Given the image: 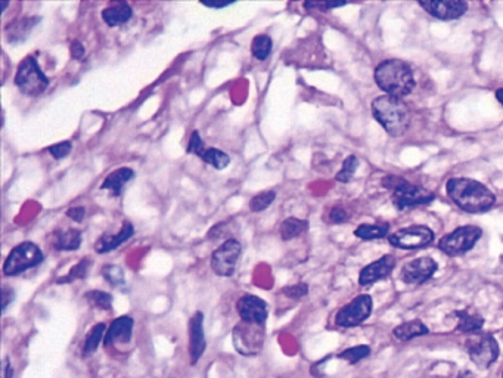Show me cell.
I'll list each match as a JSON object with an SVG mask.
<instances>
[{
  "label": "cell",
  "instance_id": "ee69618b",
  "mask_svg": "<svg viewBox=\"0 0 503 378\" xmlns=\"http://www.w3.org/2000/svg\"><path fill=\"white\" fill-rule=\"evenodd\" d=\"M14 298H15L14 290L8 288V287H4V290H2V312H6L9 303L14 302Z\"/></svg>",
  "mask_w": 503,
  "mask_h": 378
},
{
  "label": "cell",
  "instance_id": "8992f818",
  "mask_svg": "<svg viewBox=\"0 0 503 378\" xmlns=\"http://www.w3.org/2000/svg\"><path fill=\"white\" fill-rule=\"evenodd\" d=\"M482 235L481 228L474 226V225H467V226H459L446 236H443L438 248L448 254V256H462L474 248V246L480 241V238Z\"/></svg>",
  "mask_w": 503,
  "mask_h": 378
},
{
  "label": "cell",
  "instance_id": "1f68e13d",
  "mask_svg": "<svg viewBox=\"0 0 503 378\" xmlns=\"http://www.w3.org/2000/svg\"><path fill=\"white\" fill-rule=\"evenodd\" d=\"M369 355H371V347L366 345H360V346H354V347H350L344 352H341L338 355V357L343 361H347L350 365H354L359 361L365 359V357H368Z\"/></svg>",
  "mask_w": 503,
  "mask_h": 378
},
{
  "label": "cell",
  "instance_id": "9a60e30c",
  "mask_svg": "<svg viewBox=\"0 0 503 378\" xmlns=\"http://www.w3.org/2000/svg\"><path fill=\"white\" fill-rule=\"evenodd\" d=\"M419 6L431 16L445 19V21L464 16L468 11V4L464 0H428V2H419Z\"/></svg>",
  "mask_w": 503,
  "mask_h": 378
},
{
  "label": "cell",
  "instance_id": "83f0119b",
  "mask_svg": "<svg viewBox=\"0 0 503 378\" xmlns=\"http://www.w3.org/2000/svg\"><path fill=\"white\" fill-rule=\"evenodd\" d=\"M38 21V18H26L21 19L19 23H15L12 26L8 27V31L12 30V34L8 36V41L11 43H15L18 41H24L26 34H28V31L34 27V24Z\"/></svg>",
  "mask_w": 503,
  "mask_h": 378
},
{
  "label": "cell",
  "instance_id": "d6986e66",
  "mask_svg": "<svg viewBox=\"0 0 503 378\" xmlns=\"http://www.w3.org/2000/svg\"><path fill=\"white\" fill-rule=\"evenodd\" d=\"M134 235V228L130 222H125L122 226V231L115 235H102L97 240V243L95 244V250L99 254H105L110 253L112 250H115L117 247H120L122 244H125L126 241H129L130 238Z\"/></svg>",
  "mask_w": 503,
  "mask_h": 378
},
{
  "label": "cell",
  "instance_id": "836d02e7",
  "mask_svg": "<svg viewBox=\"0 0 503 378\" xmlns=\"http://www.w3.org/2000/svg\"><path fill=\"white\" fill-rule=\"evenodd\" d=\"M275 198H276V192L275 191L261 192V194L255 195L253 200L250 201V209H251V211H255V213L265 211L266 209H269L273 204Z\"/></svg>",
  "mask_w": 503,
  "mask_h": 378
},
{
  "label": "cell",
  "instance_id": "52a82bcc",
  "mask_svg": "<svg viewBox=\"0 0 503 378\" xmlns=\"http://www.w3.org/2000/svg\"><path fill=\"white\" fill-rule=\"evenodd\" d=\"M470 359L480 368L486 369L499 357V345L496 338L489 332H475L471 334L465 342Z\"/></svg>",
  "mask_w": 503,
  "mask_h": 378
},
{
  "label": "cell",
  "instance_id": "44dd1931",
  "mask_svg": "<svg viewBox=\"0 0 503 378\" xmlns=\"http://www.w3.org/2000/svg\"><path fill=\"white\" fill-rule=\"evenodd\" d=\"M52 246L59 251H75L82 246V232L78 229H61L52 235Z\"/></svg>",
  "mask_w": 503,
  "mask_h": 378
},
{
  "label": "cell",
  "instance_id": "484cf974",
  "mask_svg": "<svg viewBox=\"0 0 503 378\" xmlns=\"http://www.w3.org/2000/svg\"><path fill=\"white\" fill-rule=\"evenodd\" d=\"M309 228V222L307 221H301V219L297 217H288L280 225V238H282L284 241H290L294 240L295 236H300L305 231H307Z\"/></svg>",
  "mask_w": 503,
  "mask_h": 378
},
{
  "label": "cell",
  "instance_id": "d4e9b609",
  "mask_svg": "<svg viewBox=\"0 0 503 378\" xmlns=\"http://www.w3.org/2000/svg\"><path fill=\"white\" fill-rule=\"evenodd\" d=\"M390 231V225L388 224H364L360 225L359 228H356L354 235L360 240L365 241H372V240H381V238H384L388 235Z\"/></svg>",
  "mask_w": 503,
  "mask_h": 378
},
{
  "label": "cell",
  "instance_id": "f6af8a7d",
  "mask_svg": "<svg viewBox=\"0 0 503 378\" xmlns=\"http://www.w3.org/2000/svg\"><path fill=\"white\" fill-rule=\"evenodd\" d=\"M70 51H71V56H73L74 59H80V58H83V55H85V46H83L82 43H80V42H77V41H74V42L71 43Z\"/></svg>",
  "mask_w": 503,
  "mask_h": 378
},
{
  "label": "cell",
  "instance_id": "4316f807",
  "mask_svg": "<svg viewBox=\"0 0 503 378\" xmlns=\"http://www.w3.org/2000/svg\"><path fill=\"white\" fill-rule=\"evenodd\" d=\"M272 48H273V42L268 34L255 36L251 42V53L257 59H260V61H265V59L269 58V55L272 53Z\"/></svg>",
  "mask_w": 503,
  "mask_h": 378
},
{
  "label": "cell",
  "instance_id": "f907efd6",
  "mask_svg": "<svg viewBox=\"0 0 503 378\" xmlns=\"http://www.w3.org/2000/svg\"><path fill=\"white\" fill-rule=\"evenodd\" d=\"M502 378H503V377H502Z\"/></svg>",
  "mask_w": 503,
  "mask_h": 378
},
{
  "label": "cell",
  "instance_id": "3957f363",
  "mask_svg": "<svg viewBox=\"0 0 503 378\" xmlns=\"http://www.w3.org/2000/svg\"><path fill=\"white\" fill-rule=\"evenodd\" d=\"M371 111L375 120L384 130L394 137L403 136L411 126V111L408 105L398 98L388 95L374 99Z\"/></svg>",
  "mask_w": 503,
  "mask_h": 378
},
{
  "label": "cell",
  "instance_id": "5b68a950",
  "mask_svg": "<svg viewBox=\"0 0 503 378\" xmlns=\"http://www.w3.org/2000/svg\"><path fill=\"white\" fill-rule=\"evenodd\" d=\"M43 253L36 246L34 243L26 241L18 244L9 256L6 257L5 265H4V273L5 276H16L19 273H23L31 268L38 266L43 262Z\"/></svg>",
  "mask_w": 503,
  "mask_h": 378
},
{
  "label": "cell",
  "instance_id": "cb8c5ba5",
  "mask_svg": "<svg viewBox=\"0 0 503 378\" xmlns=\"http://www.w3.org/2000/svg\"><path fill=\"white\" fill-rule=\"evenodd\" d=\"M428 332H430L428 327L419 320H413V321L401 324V325L396 327L393 331L394 337H397L398 340H403V342H409V340H412V338H416L420 335H427Z\"/></svg>",
  "mask_w": 503,
  "mask_h": 378
},
{
  "label": "cell",
  "instance_id": "f1b7e54d",
  "mask_svg": "<svg viewBox=\"0 0 503 378\" xmlns=\"http://www.w3.org/2000/svg\"><path fill=\"white\" fill-rule=\"evenodd\" d=\"M203 162L217 170H223L231 164V157L217 148H208L203 155Z\"/></svg>",
  "mask_w": 503,
  "mask_h": 378
},
{
  "label": "cell",
  "instance_id": "f546056e",
  "mask_svg": "<svg viewBox=\"0 0 503 378\" xmlns=\"http://www.w3.org/2000/svg\"><path fill=\"white\" fill-rule=\"evenodd\" d=\"M85 297H86V302L92 308H97V309H102V310H111V308H112V295L105 291L92 290V291H88Z\"/></svg>",
  "mask_w": 503,
  "mask_h": 378
},
{
  "label": "cell",
  "instance_id": "bcb514c9",
  "mask_svg": "<svg viewBox=\"0 0 503 378\" xmlns=\"http://www.w3.org/2000/svg\"><path fill=\"white\" fill-rule=\"evenodd\" d=\"M2 372H4V378H12V377H14V369H12L11 364H9V359H8V357H5V359H4Z\"/></svg>",
  "mask_w": 503,
  "mask_h": 378
},
{
  "label": "cell",
  "instance_id": "603a6c76",
  "mask_svg": "<svg viewBox=\"0 0 503 378\" xmlns=\"http://www.w3.org/2000/svg\"><path fill=\"white\" fill-rule=\"evenodd\" d=\"M455 315L457 316V330L460 332H467V334H475L480 332L485 327V317L478 313H471L468 310H457L455 312Z\"/></svg>",
  "mask_w": 503,
  "mask_h": 378
},
{
  "label": "cell",
  "instance_id": "ffe728a7",
  "mask_svg": "<svg viewBox=\"0 0 503 378\" xmlns=\"http://www.w3.org/2000/svg\"><path fill=\"white\" fill-rule=\"evenodd\" d=\"M133 177H134V172L132 169L129 167L117 169L105 177V181L102 182V185H100V189L108 191L112 196H120L123 192L125 185L130 182Z\"/></svg>",
  "mask_w": 503,
  "mask_h": 378
},
{
  "label": "cell",
  "instance_id": "7a4b0ae2",
  "mask_svg": "<svg viewBox=\"0 0 503 378\" xmlns=\"http://www.w3.org/2000/svg\"><path fill=\"white\" fill-rule=\"evenodd\" d=\"M375 82L388 96L405 98L415 89V77L411 65L401 59H386L374 73Z\"/></svg>",
  "mask_w": 503,
  "mask_h": 378
},
{
  "label": "cell",
  "instance_id": "ba28073f",
  "mask_svg": "<svg viewBox=\"0 0 503 378\" xmlns=\"http://www.w3.org/2000/svg\"><path fill=\"white\" fill-rule=\"evenodd\" d=\"M265 325L240 321L233 328V346L243 356H255L265 342Z\"/></svg>",
  "mask_w": 503,
  "mask_h": 378
},
{
  "label": "cell",
  "instance_id": "9c48e42d",
  "mask_svg": "<svg viewBox=\"0 0 503 378\" xmlns=\"http://www.w3.org/2000/svg\"><path fill=\"white\" fill-rule=\"evenodd\" d=\"M388 241L393 247L400 250H418L434 241V232L425 225H412L391 233Z\"/></svg>",
  "mask_w": 503,
  "mask_h": 378
},
{
  "label": "cell",
  "instance_id": "d6a6232c",
  "mask_svg": "<svg viewBox=\"0 0 503 378\" xmlns=\"http://www.w3.org/2000/svg\"><path fill=\"white\" fill-rule=\"evenodd\" d=\"M357 167H359L357 157L356 155H349L344 160V163H343V167H341V170L337 173L335 179L341 184H349L353 179Z\"/></svg>",
  "mask_w": 503,
  "mask_h": 378
},
{
  "label": "cell",
  "instance_id": "681fc988",
  "mask_svg": "<svg viewBox=\"0 0 503 378\" xmlns=\"http://www.w3.org/2000/svg\"><path fill=\"white\" fill-rule=\"evenodd\" d=\"M457 378H475L470 371H462L459 375H457Z\"/></svg>",
  "mask_w": 503,
  "mask_h": 378
},
{
  "label": "cell",
  "instance_id": "60d3db41",
  "mask_svg": "<svg viewBox=\"0 0 503 378\" xmlns=\"http://www.w3.org/2000/svg\"><path fill=\"white\" fill-rule=\"evenodd\" d=\"M405 182H406V179H403L401 176H386L384 179H382V185H384L388 189H391V191H396L398 187H401Z\"/></svg>",
  "mask_w": 503,
  "mask_h": 378
},
{
  "label": "cell",
  "instance_id": "7c38bea8",
  "mask_svg": "<svg viewBox=\"0 0 503 378\" xmlns=\"http://www.w3.org/2000/svg\"><path fill=\"white\" fill-rule=\"evenodd\" d=\"M435 198V194L425 189L424 187H418L411 182H405L401 187H398L396 191H393V204L396 209L403 210L408 207L413 206H420V204H428Z\"/></svg>",
  "mask_w": 503,
  "mask_h": 378
},
{
  "label": "cell",
  "instance_id": "7402d4cb",
  "mask_svg": "<svg viewBox=\"0 0 503 378\" xmlns=\"http://www.w3.org/2000/svg\"><path fill=\"white\" fill-rule=\"evenodd\" d=\"M133 16V9L126 2H115L102 11V19L108 27H117L127 23Z\"/></svg>",
  "mask_w": 503,
  "mask_h": 378
},
{
  "label": "cell",
  "instance_id": "7dc6e473",
  "mask_svg": "<svg viewBox=\"0 0 503 378\" xmlns=\"http://www.w3.org/2000/svg\"><path fill=\"white\" fill-rule=\"evenodd\" d=\"M204 6H207V8H213V9H223V8H228V6H231L232 4H203Z\"/></svg>",
  "mask_w": 503,
  "mask_h": 378
},
{
  "label": "cell",
  "instance_id": "e0dca14e",
  "mask_svg": "<svg viewBox=\"0 0 503 378\" xmlns=\"http://www.w3.org/2000/svg\"><path fill=\"white\" fill-rule=\"evenodd\" d=\"M206 347L207 342L204 334V315L203 312H195L189 321V355L194 365L203 357Z\"/></svg>",
  "mask_w": 503,
  "mask_h": 378
},
{
  "label": "cell",
  "instance_id": "ac0fdd59",
  "mask_svg": "<svg viewBox=\"0 0 503 378\" xmlns=\"http://www.w3.org/2000/svg\"><path fill=\"white\" fill-rule=\"evenodd\" d=\"M134 321L130 316H120L110 325L107 330L104 343L105 346H111L114 343H129L132 338Z\"/></svg>",
  "mask_w": 503,
  "mask_h": 378
},
{
  "label": "cell",
  "instance_id": "f35d334b",
  "mask_svg": "<svg viewBox=\"0 0 503 378\" xmlns=\"http://www.w3.org/2000/svg\"><path fill=\"white\" fill-rule=\"evenodd\" d=\"M282 293L290 297V298H294V300H298V298L301 297H305L309 294V285L305 284V283H300V284H295V285H290V287H285L282 290Z\"/></svg>",
  "mask_w": 503,
  "mask_h": 378
},
{
  "label": "cell",
  "instance_id": "d590c367",
  "mask_svg": "<svg viewBox=\"0 0 503 378\" xmlns=\"http://www.w3.org/2000/svg\"><path fill=\"white\" fill-rule=\"evenodd\" d=\"M102 275L105 280L112 285V287H117V285H123L125 284V275H123V271L120 269L118 266H104L102 268Z\"/></svg>",
  "mask_w": 503,
  "mask_h": 378
},
{
  "label": "cell",
  "instance_id": "2e32d148",
  "mask_svg": "<svg viewBox=\"0 0 503 378\" xmlns=\"http://www.w3.org/2000/svg\"><path fill=\"white\" fill-rule=\"evenodd\" d=\"M394 268H396V257L391 254L382 256L381 258H378V261L369 263L368 266L361 269L359 275V284L361 287L374 285L375 283L390 276Z\"/></svg>",
  "mask_w": 503,
  "mask_h": 378
},
{
  "label": "cell",
  "instance_id": "30bf717a",
  "mask_svg": "<svg viewBox=\"0 0 503 378\" xmlns=\"http://www.w3.org/2000/svg\"><path fill=\"white\" fill-rule=\"evenodd\" d=\"M374 300L368 294L357 295L344 308H341L335 316V324L343 328H351L364 324L372 313Z\"/></svg>",
  "mask_w": 503,
  "mask_h": 378
},
{
  "label": "cell",
  "instance_id": "e575fe53",
  "mask_svg": "<svg viewBox=\"0 0 503 378\" xmlns=\"http://www.w3.org/2000/svg\"><path fill=\"white\" fill-rule=\"evenodd\" d=\"M89 268H90V262H89V258H83L82 262L77 263L67 276L61 278V280H58V284H64V283H70V281H74V280H82V278H86L88 276V272H89Z\"/></svg>",
  "mask_w": 503,
  "mask_h": 378
},
{
  "label": "cell",
  "instance_id": "c3c4849f",
  "mask_svg": "<svg viewBox=\"0 0 503 378\" xmlns=\"http://www.w3.org/2000/svg\"><path fill=\"white\" fill-rule=\"evenodd\" d=\"M496 99H497V101L502 104V107H503V89H497L496 90Z\"/></svg>",
  "mask_w": 503,
  "mask_h": 378
},
{
  "label": "cell",
  "instance_id": "5bb4252c",
  "mask_svg": "<svg viewBox=\"0 0 503 378\" xmlns=\"http://www.w3.org/2000/svg\"><path fill=\"white\" fill-rule=\"evenodd\" d=\"M236 310L240 316V321L255 324V325H265L268 320V305L265 300H261L260 297L253 294H245L238 300Z\"/></svg>",
  "mask_w": 503,
  "mask_h": 378
},
{
  "label": "cell",
  "instance_id": "8d00e7d4",
  "mask_svg": "<svg viewBox=\"0 0 503 378\" xmlns=\"http://www.w3.org/2000/svg\"><path fill=\"white\" fill-rule=\"evenodd\" d=\"M206 151H207V149L204 148L203 139H201V136H199V133H198L196 130H194V132H192V136H191V139H189V145H188V148H186V152H188V154H195V155L203 158V155H204Z\"/></svg>",
  "mask_w": 503,
  "mask_h": 378
},
{
  "label": "cell",
  "instance_id": "4fadbf2b",
  "mask_svg": "<svg viewBox=\"0 0 503 378\" xmlns=\"http://www.w3.org/2000/svg\"><path fill=\"white\" fill-rule=\"evenodd\" d=\"M438 265L431 257H418L408 262L401 269V281L409 285H420L427 283L437 272Z\"/></svg>",
  "mask_w": 503,
  "mask_h": 378
},
{
  "label": "cell",
  "instance_id": "7bdbcfd3",
  "mask_svg": "<svg viewBox=\"0 0 503 378\" xmlns=\"http://www.w3.org/2000/svg\"><path fill=\"white\" fill-rule=\"evenodd\" d=\"M67 216L70 219H73L74 222L80 224V222H83V219L86 216V210H85V207H73V209L67 210Z\"/></svg>",
  "mask_w": 503,
  "mask_h": 378
},
{
  "label": "cell",
  "instance_id": "8fae6325",
  "mask_svg": "<svg viewBox=\"0 0 503 378\" xmlns=\"http://www.w3.org/2000/svg\"><path fill=\"white\" fill-rule=\"evenodd\" d=\"M243 253V246L238 240L225 241L211 254V269L218 276H232L235 273L238 261Z\"/></svg>",
  "mask_w": 503,
  "mask_h": 378
},
{
  "label": "cell",
  "instance_id": "6da1fadb",
  "mask_svg": "<svg viewBox=\"0 0 503 378\" xmlns=\"http://www.w3.org/2000/svg\"><path fill=\"white\" fill-rule=\"evenodd\" d=\"M446 191L460 210L472 214L485 213L496 203V195L486 185L470 177H452L446 184Z\"/></svg>",
  "mask_w": 503,
  "mask_h": 378
},
{
  "label": "cell",
  "instance_id": "b9f144b4",
  "mask_svg": "<svg viewBox=\"0 0 503 378\" xmlns=\"http://www.w3.org/2000/svg\"><path fill=\"white\" fill-rule=\"evenodd\" d=\"M344 6V4H328V2H306L305 8L307 9H322V11H328V9H335V8H341Z\"/></svg>",
  "mask_w": 503,
  "mask_h": 378
},
{
  "label": "cell",
  "instance_id": "74e56055",
  "mask_svg": "<svg viewBox=\"0 0 503 378\" xmlns=\"http://www.w3.org/2000/svg\"><path fill=\"white\" fill-rule=\"evenodd\" d=\"M71 149H73V144L70 141H64V142L51 145L49 154L55 158V160H63V158H65L71 152Z\"/></svg>",
  "mask_w": 503,
  "mask_h": 378
},
{
  "label": "cell",
  "instance_id": "4dcf8cb0",
  "mask_svg": "<svg viewBox=\"0 0 503 378\" xmlns=\"http://www.w3.org/2000/svg\"><path fill=\"white\" fill-rule=\"evenodd\" d=\"M105 325L104 324H97L95 325L90 332L88 334L86 337V340H85V345H83V353L88 356V355H92L93 352H96L100 340H102V337H104V332H105Z\"/></svg>",
  "mask_w": 503,
  "mask_h": 378
},
{
  "label": "cell",
  "instance_id": "277c9868",
  "mask_svg": "<svg viewBox=\"0 0 503 378\" xmlns=\"http://www.w3.org/2000/svg\"><path fill=\"white\" fill-rule=\"evenodd\" d=\"M15 86L19 92L27 96H37L43 93L51 80L45 75V73L40 68L37 59L31 55L26 56L21 63H19L15 74Z\"/></svg>",
  "mask_w": 503,
  "mask_h": 378
},
{
  "label": "cell",
  "instance_id": "ab89813d",
  "mask_svg": "<svg viewBox=\"0 0 503 378\" xmlns=\"http://www.w3.org/2000/svg\"><path fill=\"white\" fill-rule=\"evenodd\" d=\"M349 217H350L349 213L343 207H339V206L334 207L331 210V213H329V219H331L332 224H344V222L349 221Z\"/></svg>",
  "mask_w": 503,
  "mask_h": 378
}]
</instances>
